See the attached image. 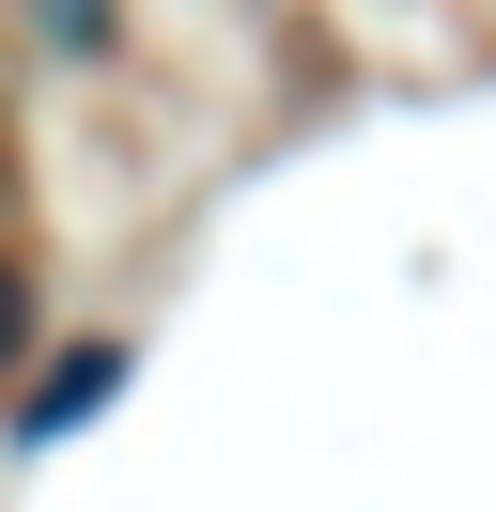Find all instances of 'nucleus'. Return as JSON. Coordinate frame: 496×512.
<instances>
[{
	"label": "nucleus",
	"instance_id": "obj_1",
	"mask_svg": "<svg viewBox=\"0 0 496 512\" xmlns=\"http://www.w3.org/2000/svg\"><path fill=\"white\" fill-rule=\"evenodd\" d=\"M109 388H124V342H78L62 373H31V404H16V450H62L93 404H109Z\"/></svg>",
	"mask_w": 496,
	"mask_h": 512
},
{
	"label": "nucleus",
	"instance_id": "obj_2",
	"mask_svg": "<svg viewBox=\"0 0 496 512\" xmlns=\"http://www.w3.org/2000/svg\"><path fill=\"white\" fill-rule=\"evenodd\" d=\"M16 357H31V280L0 264V373H16Z\"/></svg>",
	"mask_w": 496,
	"mask_h": 512
}]
</instances>
